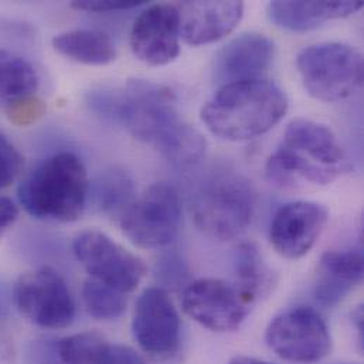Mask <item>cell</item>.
I'll use <instances>...</instances> for the list:
<instances>
[{
    "mask_svg": "<svg viewBox=\"0 0 364 364\" xmlns=\"http://www.w3.org/2000/svg\"><path fill=\"white\" fill-rule=\"evenodd\" d=\"M88 104L176 166H191L205 152L203 135L183 121L178 98L165 85L135 80L119 90L91 92Z\"/></svg>",
    "mask_w": 364,
    "mask_h": 364,
    "instance_id": "1",
    "label": "cell"
},
{
    "mask_svg": "<svg viewBox=\"0 0 364 364\" xmlns=\"http://www.w3.org/2000/svg\"><path fill=\"white\" fill-rule=\"evenodd\" d=\"M288 111L282 88L265 78L227 84L203 107L201 119L225 141H247L271 131Z\"/></svg>",
    "mask_w": 364,
    "mask_h": 364,
    "instance_id": "2",
    "label": "cell"
},
{
    "mask_svg": "<svg viewBox=\"0 0 364 364\" xmlns=\"http://www.w3.org/2000/svg\"><path fill=\"white\" fill-rule=\"evenodd\" d=\"M90 187L82 161L71 152H60L41 162L20 183L17 197L34 218L73 223L84 214Z\"/></svg>",
    "mask_w": 364,
    "mask_h": 364,
    "instance_id": "3",
    "label": "cell"
},
{
    "mask_svg": "<svg viewBox=\"0 0 364 364\" xmlns=\"http://www.w3.org/2000/svg\"><path fill=\"white\" fill-rule=\"evenodd\" d=\"M257 196L251 182L234 172L211 176L196 190L190 213L196 227L217 240L241 235L251 224Z\"/></svg>",
    "mask_w": 364,
    "mask_h": 364,
    "instance_id": "4",
    "label": "cell"
},
{
    "mask_svg": "<svg viewBox=\"0 0 364 364\" xmlns=\"http://www.w3.org/2000/svg\"><path fill=\"white\" fill-rule=\"evenodd\" d=\"M296 67L311 97L323 102H338L363 82V55L342 43H321L304 48Z\"/></svg>",
    "mask_w": 364,
    "mask_h": 364,
    "instance_id": "5",
    "label": "cell"
},
{
    "mask_svg": "<svg viewBox=\"0 0 364 364\" xmlns=\"http://www.w3.org/2000/svg\"><path fill=\"white\" fill-rule=\"evenodd\" d=\"M124 234L141 248H164L178 237L182 203L178 190L166 183L152 184L118 217Z\"/></svg>",
    "mask_w": 364,
    "mask_h": 364,
    "instance_id": "6",
    "label": "cell"
},
{
    "mask_svg": "<svg viewBox=\"0 0 364 364\" xmlns=\"http://www.w3.org/2000/svg\"><path fill=\"white\" fill-rule=\"evenodd\" d=\"M13 299L28 322L44 329L67 328L75 316V302L65 279L50 267L23 274L14 284Z\"/></svg>",
    "mask_w": 364,
    "mask_h": 364,
    "instance_id": "7",
    "label": "cell"
},
{
    "mask_svg": "<svg viewBox=\"0 0 364 364\" xmlns=\"http://www.w3.org/2000/svg\"><path fill=\"white\" fill-rule=\"evenodd\" d=\"M73 252L91 279L122 294L135 291L146 275L138 255L98 230L81 231L73 241Z\"/></svg>",
    "mask_w": 364,
    "mask_h": 364,
    "instance_id": "8",
    "label": "cell"
},
{
    "mask_svg": "<svg viewBox=\"0 0 364 364\" xmlns=\"http://www.w3.org/2000/svg\"><path fill=\"white\" fill-rule=\"evenodd\" d=\"M265 341L269 349L291 363H316L332 349L325 319L309 306L292 308L278 315L268 326Z\"/></svg>",
    "mask_w": 364,
    "mask_h": 364,
    "instance_id": "9",
    "label": "cell"
},
{
    "mask_svg": "<svg viewBox=\"0 0 364 364\" xmlns=\"http://www.w3.org/2000/svg\"><path fill=\"white\" fill-rule=\"evenodd\" d=\"M250 302L234 284L217 278L191 282L183 292L184 314L213 332H232L245 321Z\"/></svg>",
    "mask_w": 364,
    "mask_h": 364,
    "instance_id": "10",
    "label": "cell"
},
{
    "mask_svg": "<svg viewBox=\"0 0 364 364\" xmlns=\"http://www.w3.org/2000/svg\"><path fill=\"white\" fill-rule=\"evenodd\" d=\"M132 333L139 348L158 358L173 355L181 342V318L169 292L161 287L145 289L136 301Z\"/></svg>",
    "mask_w": 364,
    "mask_h": 364,
    "instance_id": "11",
    "label": "cell"
},
{
    "mask_svg": "<svg viewBox=\"0 0 364 364\" xmlns=\"http://www.w3.org/2000/svg\"><path fill=\"white\" fill-rule=\"evenodd\" d=\"M131 48L145 64L161 67L181 53V18L176 4L158 3L145 9L131 30Z\"/></svg>",
    "mask_w": 364,
    "mask_h": 364,
    "instance_id": "12",
    "label": "cell"
},
{
    "mask_svg": "<svg viewBox=\"0 0 364 364\" xmlns=\"http://www.w3.org/2000/svg\"><path fill=\"white\" fill-rule=\"evenodd\" d=\"M328 218V210L318 203L294 201L282 205L269 228L274 250L288 259L305 257L322 235Z\"/></svg>",
    "mask_w": 364,
    "mask_h": 364,
    "instance_id": "13",
    "label": "cell"
},
{
    "mask_svg": "<svg viewBox=\"0 0 364 364\" xmlns=\"http://www.w3.org/2000/svg\"><path fill=\"white\" fill-rule=\"evenodd\" d=\"M274 58V43L261 33H244L227 43L215 55L214 80L220 87L262 80Z\"/></svg>",
    "mask_w": 364,
    "mask_h": 364,
    "instance_id": "14",
    "label": "cell"
},
{
    "mask_svg": "<svg viewBox=\"0 0 364 364\" xmlns=\"http://www.w3.org/2000/svg\"><path fill=\"white\" fill-rule=\"evenodd\" d=\"M181 37L190 46L214 43L228 36L241 21L242 1H182L176 4Z\"/></svg>",
    "mask_w": 364,
    "mask_h": 364,
    "instance_id": "15",
    "label": "cell"
},
{
    "mask_svg": "<svg viewBox=\"0 0 364 364\" xmlns=\"http://www.w3.org/2000/svg\"><path fill=\"white\" fill-rule=\"evenodd\" d=\"M315 285L316 299L326 306L338 305L363 279V254L355 250L328 251L322 255Z\"/></svg>",
    "mask_w": 364,
    "mask_h": 364,
    "instance_id": "16",
    "label": "cell"
},
{
    "mask_svg": "<svg viewBox=\"0 0 364 364\" xmlns=\"http://www.w3.org/2000/svg\"><path fill=\"white\" fill-rule=\"evenodd\" d=\"M363 1H271L268 4L269 18L279 27L291 31H308L333 18H345L358 13Z\"/></svg>",
    "mask_w": 364,
    "mask_h": 364,
    "instance_id": "17",
    "label": "cell"
},
{
    "mask_svg": "<svg viewBox=\"0 0 364 364\" xmlns=\"http://www.w3.org/2000/svg\"><path fill=\"white\" fill-rule=\"evenodd\" d=\"M282 145L323 166H343L345 164V152L332 129L311 119L292 121L285 131Z\"/></svg>",
    "mask_w": 364,
    "mask_h": 364,
    "instance_id": "18",
    "label": "cell"
},
{
    "mask_svg": "<svg viewBox=\"0 0 364 364\" xmlns=\"http://www.w3.org/2000/svg\"><path fill=\"white\" fill-rule=\"evenodd\" d=\"M343 171L345 166L319 165L284 145H281L267 162V175L269 181L281 187H289L302 182L321 186L331 184L342 175Z\"/></svg>",
    "mask_w": 364,
    "mask_h": 364,
    "instance_id": "19",
    "label": "cell"
},
{
    "mask_svg": "<svg viewBox=\"0 0 364 364\" xmlns=\"http://www.w3.org/2000/svg\"><path fill=\"white\" fill-rule=\"evenodd\" d=\"M54 50L85 65H105L115 60L117 50L108 34L100 30H73L53 38Z\"/></svg>",
    "mask_w": 364,
    "mask_h": 364,
    "instance_id": "20",
    "label": "cell"
},
{
    "mask_svg": "<svg viewBox=\"0 0 364 364\" xmlns=\"http://www.w3.org/2000/svg\"><path fill=\"white\" fill-rule=\"evenodd\" d=\"M38 77L34 67L23 57L0 48V105L10 107L34 97Z\"/></svg>",
    "mask_w": 364,
    "mask_h": 364,
    "instance_id": "21",
    "label": "cell"
},
{
    "mask_svg": "<svg viewBox=\"0 0 364 364\" xmlns=\"http://www.w3.org/2000/svg\"><path fill=\"white\" fill-rule=\"evenodd\" d=\"M234 271L237 282L234 284L244 298L252 304L265 295L274 279L259 250L252 242H244L235 250Z\"/></svg>",
    "mask_w": 364,
    "mask_h": 364,
    "instance_id": "22",
    "label": "cell"
},
{
    "mask_svg": "<svg viewBox=\"0 0 364 364\" xmlns=\"http://www.w3.org/2000/svg\"><path fill=\"white\" fill-rule=\"evenodd\" d=\"M114 343L98 332H82L57 341L64 364H108Z\"/></svg>",
    "mask_w": 364,
    "mask_h": 364,
    "instance_id": "23",
    "label": "cell"
},
{
    "mask_svg": "<svg viewBox=\"0 0 364 364\" xmlns=\"http://www.w3.org/2000/svg\"><path fill=\"white\" fill-rule=\"evenodd\" d=\"M135 184L132 178L122 169L102 172L94 182V198L104 213L121 215L135 200Z\"/></svg>",
    "mask_w": 364,
    "mask_h": 364,
    "instance_id": "24",
    "label": "cell"
},
{
    "mask_svg": "<svg viewBox=\"0 0 364 364\" xmlns=\"http://www.w3.org/2000/svg\"><path fill=\"white\" fill-rule=\"evenodd\" d=\"M82 301L90 316L97 321H114L127 311V298L122 292L95 279L85 281Z\"/></svg>",
    "mask_w": 364,
    "mask_h": 364,
    "instance_id": "25",
    "label": "cell"
},
{
    "mask_svg": "<svg viewBox=\"0 0 364 364\" xmlns=\"http://www.w3.org/2000/svg\"><path fill=\"white\" fill-rule=\"evenodd\" d=\"M23 165L21 154L0 134V188L10 186L18 178Z\"/></svg>",
    "mask_w": 364,
    "mask_h": 364,
    "instance_id": "26",
    "label": "cell"
},
{
    "mask_svg": "<svg viewBox=\"0 0 364 364\" xmlns=\"http://www.w3.org/2000/svg\"><path fill=\"white\" fill-rule=\"evenodd\" d=\"M7 118L17 127H28L36 124L46 114V105L36 97L21 100L6 108Z\"/></svg>",
    "mask_w": 364,
    "mask_h": 364,
    "instance_id": "27",
    "label": "cell"
},
{
    "mask_svg": "<svg viewBox=\"0 0 364 364\" xmlns=\"http://www.w3.org/2000/svg\"><path fill=\"white\" fill-rule=\"evenodd\" d=\"M28 364H64L57 348V341L37 339L27 349Z\"/></svg>",
    "mask_w": 364,
    "mask_h": 364,
    "instance_id": "28",
    "label": "cell"
},
{
    "mask_svg": "<svg viewBox=\"0 0 364 364\" xmlns=\"http://www.w3.org/2000/svg\"><path fill=\"white\" fill-rule=\"evenodd\" d=\"M141 4H144V1H138V0H75L70 6L75 10L105 13V11L134 9Z\"/></svg>",
    "mask_w": 364,
    "mask_h": 364,
    "instance_id": "29",
    "label": "cell"
},
{
    "mask_svg": "<svg viewBox=\"0 0 364 364\" xmlns=\"http://www.w3.org/2000/svg\"><path fill=\"white\" fill-rule=\"evenodd\" d=\"M18 218V207L7 197L0 196V240Z\"/></svg>",
    "mask_w": 364,
    "mask_h": 364,
    "instance_id": "30",
    "label": "cell"
},
{
    "mask_svg": "<svg viewBox=\"0 0 364 364\" xmlns=\"http://www.w3.org/2000/svg\"><path fill=\"white\" fill-rule=\"evenodd\" d=\"M0 364H16L14 346L6 339H0Z\"/></svg>",
    "mask_w": 364,
    "mask_h": 364,
    "instance_id": "31",
    "label": "cell"
},
{
    "mask_svg": "<svg viewBox=\"0 0 364 364\" xmlns=\"http://www.w3.org/2000/svg\"><path fill=\"white\" fill-rule=\"evenodd\" d=\"M228 364H272L269 362H265V360H259V359H255V358H248V356H238V358H234L231 362Z\"/></svg>",
    "mask_w": 364,
    "mask_h": 364,
    "instance_id": "32",
    "label": "cell"
}]
</instances>
